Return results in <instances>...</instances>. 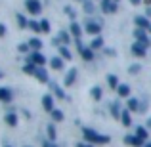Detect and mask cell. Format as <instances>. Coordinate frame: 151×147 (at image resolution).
Instances as JSON below:
<instances>
[{
  "instance_id": "11",
  "label": "cell",
  "mask_w": 151,
  "mask_h": 147,
  "mask_svg": "<svg viewBox=\"0 0 151 147\" xmlns=\"http://www.w3.org/2000/svg\"><path fill=\"white\" fill-rule=\"evenodd\" d=\"M134 37H136V40L144 42V44H149L147 37H145V33H144V29H136V33H134Z\"/></svg>"
},
{
  "instance_id": "5",
  "label": "cell",
  "mask_w": 151,
  "mask_h": 147,
  "mask_svg": "<svg viewBox=\"0 0 151 147\" xmlns=\"http://www.w3.org/2000/svg\"><path fill=\"white\" fill-rule=\"evenodd\" d=\"M29 63H35L37 67H42L46 63V59H44V55H42L40 52H33V54H31V57H29Z\"/></svg>"
},
{
  "instance_id": "36",
  "label": "cell",
  "mask_w": 151,
  "mask_h": 147,
  "mask_svg": "<svg viewBox=\"0 0 151 147\" xmlns=\"http://www.w3.org/2000/svg\"><path fill=\"white\" fill-rule=\"evenodd\" d=\"M44 147H55V145L52 143V141H46V143H44Z\"/></svg>"
},
{
  "instance_id": "21",
  "label": "cell",
  "mask_w": 151,
  "mask_h": 147,
  "mask_svg": "<svg viewBox=\"0 0 151 147\" xmlns=\"http://www.w3.org/2000/svg\"><path fill=\"white\" fill-rule=\"evenodd\" d=\"M136 136L140 138V140H147V130H145V128H142V126H138V130H136Z\"/></svg>"
},
{
  "instance_id": "33",
  "label": "cell",
  "mask_w": 151,
  "mask_h": 147,
  "mask_svg": "<svg viewBox=\"0 0 151 147\" xmlns=\"http://www.w3.org/2000/svg\"><path fill=\"white\" fill-rule=\"evenodd\" d=\"M4 34H6V25L0 23V37H4Z\"/></svg>"
},
{
  "instance_id": "30",
  "label": "cell",
  "mask_w": 151,
  "mask_h": 147,
  "mask_svg": "<svg viewBox=\"0 0 151 147\" xmlns=\"http://www.w3.org/2000/svg\"><path fill=\"white\" fill-rule=\"evenodd\" d=\"M40 25H42V33H50V23L46 21V19H44V21H40Z\"/></svg>"
},
{
  "instance_id": "43",
  "label": "cell",
  "mask_w": 151,
  "mask_h": 147,
  "mask_svg": "<svg viewBox=\"0 0 151 147\" xmlns=\"http://www.w3.org/2000/svg\"><path fill=\"white\" fill-rule=\"evenodd\" d=\"M6 147H10V145H6Z\"/></svg>"
},
{
  "instance_id": "25",
  "label": "cell",
  "mask_w": 151,
  "mask_h": 147,
  "mask_svg": "<svg viewBox=\"0 0 151 147\" xmlns=\"http://www.w3.org/2000/svg\"><path fill=\"white\" fill-rule=\"evenodd\" d=\"M59 55H61V57H65V59H71V52L65 48V46H61V48H59Z\"/></svg>"
},
{
  "instance_id": "6",
  "label": "cell",
  "mask_w": 151,
  "mask_h": 147,
  "mask_svg": "<svg viewBox=\"0 0 151 147\" xmlns=\"http://www.w3.org/2000/svg\"><path fill=\"white\" fill-rule=\"evenodd\" d=\"M145 48H147V44H144V42L136 40V44L132 46V54H134V55H140V57H144V55H145Z\"/></svg>"
},
{
  "instance_id": "15",
  "label": "cell",
  "mask_w": 151,
  "mask_h": 147,
  "mask_svg": "<svg viewBox=\"0 0 151 147\" xmlns=\"http://www.w3.org/2000/svg\"><path fill=\"white\" fill-rule=\"evenodd\" d=\"M121 120H122V124H124V126H130V124H132V117H130V113L126 109L121 113Z\"/></svg>"
},
{
  "instance_id": "32",
  "label": "cell",
  "mask_w": 151,
  "mask_h": 147,
  "mask_svg": "<svg viewBox=\"0 0 151 147\" xmlns=\"http://www.w3.org/2000/svg\"><path fill=\"white\" fill-rule=\"evenodd\" d=\"M84 8H86V11H88V14H92L94 8H92V4H90V2H86V4H84Z\"/></svg>"
},
{
  "instance_id": "10",
  "label": "cell",
  "mask_w": 151,
  "mask_h": 147,
  "mask_svg": "<svg viewBox=\"0 0 151 147\" xmlns=\"http://www.w3.org/2000/svg\"><path fill=\"white\" fill-rule=\"evenodd\" d=\"M134 21H136L138 29H149V27H151V25H149V21H147V17H142V15H138Z\"/></svg>"
},
{
  "instance_id": "3",
  "label": "cell",
  "mask_w": 151,
  "mask_h": 147,
  "mask_svg": "<svg viewBox=\"0 0 151 147\" xmlns=\"http://www.w3.org/2000/svg\"><path fill=\"white\" fill-rule=\"evenodd\" d=\"M25 6L29 10V14H33V15H38L42 11V6L38 0H25Z\"/></svg>"
},
{
  "instance_id": "29",
  "label": "cell",
  "mask_w": 151,
  "mask_h": 147,
  "mask_svg": "<svg viewBox=\"0 0 151 147\" xmlns=\"http://www.w3.org/2000/svg\"><path fill=\"white\" fill-rule=\"evenodd\" d=\"M92 98L94 99H100L101 98V90L100 88H92Z\"/></svg>"
},
{
  "instance_id": "23",
  "label": "cell",
  "mask_w": 151,
  "mask_h": 147,
  "mask_svg": "<svg viewBox=\"0 0 151 147\" xmlns=\"http://www.w3.org/2000/svg\"><path fill=\"white\" fill-rule=\"evenodd\" d=\"M52 67H54V69L55 71H59V69H61V67H63V61H61V59H59V57H54V59H52Z\"/></svg>"
},
{
  "instance_id": "16",
  "label": "cell",
  "mask_w": 151,
  "mask_h": 147,
  "mask_svg": "<svg viewBox=\"0 0 151 147\" xmlns=\"http://www.w3.org/2000/svg\"><path fill=\"white\" fill-rule=\"evenodd\" d=\"M29 46H31V48H33L35 52H38V50L42 48V40L35 37V38H31V40H29Z\"/></svg>"
},
{
  "instance_id": "45",
  "label": "cell",
  "mask_w": 151,
  "mask_h": 147,
  "mask_svg": "<svg viewBox=\"0 0 151 147\" xmlns=\"http://www.w3.org/2000/svg\"><path fill=\"white\" fill-rule=\"evenodd\" d=\"M82 2H84V0H82Z\"/></svg>"
},
{
  "instance_id": "17",
  "label": "cell",
  "mask_w": 151,
  "mask_h": 147,
  "mask_svg": "<svg viewBox=\"0 0 151 147\" xmlns=\"http://www.w3.org/2000/svg\"><path fill=\"white\" fill-rule=\"evenodd\" d=\"M103 46V38L100 37V34H98V37H94L92 38V44H90V48L92 50H98V48H101Z\"/></svg>"
},
{
  "instance_id": "19",
  "label": "cell",
  "mask_w": 151,
  "mask_h": 147,
  "mask_svg": "<svg viewBox=\"0 0 151 147\" xmlns=\"http://www.w3.org/2000/svg\"><path fill=\"white\" fill-rule=\"evenodd\" d=\"M128 109H130V111H144L138 99H130V101H128Z\"/></svg>"
},
{
  "instance_id": "28",
  "label": "cell",
  "mask_w": 151,
  "mask_h": 147,
  "mask_svg": "<svg viewBox=\"0 0 151 147\" xmlns=\"http://www.w3.org/2000/svg\"><path fill=\"white\" fill-rule=\"evenodd\" d=\"M17 23H19V27H27V25H29L27 19H25V15H17Z\"/></svg>"
},
{
  "instance_id": "26",
  "label": "cell",
  "mask_w": 151,
  "mask_h": 147,
  "mask_svg": "<svg viewBox=\"0 0 151 147\" xmlns=\"http://www.w3.org/2000/svg\"><path fill=\"white\" fill-rule=\"evenodd\" d=\"M107 82H109L111 88H119L117 86V77H115V75H109V77H107Z\"/></svg>"
},
{
  "instance_id": "42",
  "label": "cell",
  "mask_w": 151,
  "mask_h": 147,
  "mask_svg": "<svg viewBox=\"0 0 151 147\" xmlns=\"http://www.w3.org/2000/svg\"><path fill=\"white\" fill-rule=\"evenodd\" d=\"M115 2H119V0H115Z\"/></svg>"
},
{
  "instance_id": "2",
  "label": "cell",
  "mask_w": 151,
  "mask_h": 147,
  "mask_svg": "<svg viewBox=\"0 0 151 147\" xmlns=\"http://www.w3.org/2000/svg\"><path fill=\"white\" fill-rule=\"evenodd\" d=\"M100 31H101V25L98 21H94V19H88V21H86V33H90L92 37H98Z\"/></svg>"
},
{
  "instance_id": "37",
  "label": "cell",
  "mask_w": 151,
  "mask_h": 147,
  "mask_svg": "<svg viewBox=\"0 0 151 147\" xmlns=\"http://www.w3.org/2000/svg\"><path fill=\"white\" fill-rule=\"evenodd\" d=\"M130 2H132V4H134V6H138V4H140V2H142V0H130Z\"/></svg>"
},
{
  "instance_id": "35",
  "label": "cell",
  "mask_w": 151,
  "mask_h": 147,
  "mask_svg": "<svg viewBox=\"0 0 151 147\" xmlns=\"http://www.w3.org/2000/svg\"><path fill=\"white\" fill-rule=\"evenodd\" d=\"M48 132H50V140H54V126H50Z\"/></svg>"
},
{
  "instance_id": "12",
  "label": "cell",
  "mask_w": 151,
  "mask_h": 147,
  "mask_svg": "<svg viewBox=\"0 0 151 147\" xmlns=\"http://www.w3.org/2000/svg\"><path fill=\"white\" fill-rule=\"evenodd\" d=\"M75 78H77V69H71L65 77V86H71L75 82Z\"/></svg>"
},
{
  "instance_id": "8",
  "label": "cell",
  "mask_w": 151,
  "mask_h": 147,
  "mask_svg": "<svg viewBox=\"0 0 151 147\" xmlns=\"http://www.w3.org/2000/svg\"><path fill=\"white\" fill-rule=\"evenodd\" d=\"M42 105H44L46 111H50V113H52V111H54V98H52L50 94H48V96H44V98H42Z\"/></svg>"
},
{
  "instance_id": "34",
  "label": "cell",
  "mask_w": 151,
  "mask_h": 147,
  "mask_svg": "<svg viewBox=\"0 0 151 147\" xmlns=\"http://www.w3.org/2000/svg\"><path fill=\"white\" fill-rule=\"evenodd\" d=\"M29 48H31V46H27V44H21V46H19V52H27Z\"/></svg>"
},
{
  "instance_id": "20",
  "label": "cell",
  "mask_w": 151,
  "mask_h": 147,
  "mask_svg": "<svg viewBox=\"0 0 151 147\" xmlns=\"http://www.w3.org/2000/svg\"><path fill=\"white\" fill-rule=\"evenodd\" d=\"M117 92H119V96L126 98V96H128V94H130V88H128V86H126V84H121V86H119V88H117Z\"/></svg>"
},
{
  "instance_id": "13",
  "label": "cell",
  "mask_w": 151,
  "mask_h": 147,
  "mask_svg": "<svg viewBox=\"0 0 151 147\" xmlns=\"http://www.w3.org/2000/svg\"><path fill=\"white\" fill-rule=\"evenodd\" d=\"M12 92L8 88H0V101H12Z\"/></svg>"
},
{
  "instance_id": "31",
  "label": "cell",
  "mask_w": 151,
  "mask_h": 147,
  "mask_svg": "<svg viewBox=\"0 0 151 147\" xmlns=\"http://www.w3.org/2000/svg\"><path fill=\"white\" fill-rule=\"evenodd\" d=\"M59 40H63V44H67V42H69V34L61 31V34H59Z\"/></svg>"
},
{
  "instance_id": "44",
  "label": "cell",
  "mask_w": 151,
  "mask_h": 147,
  "mask_svg": "<svg viewBox=\"0 0 151 147\" xmlns=\"http://www.w3.org/2000/svg\"><path fill=\"white\" fill-rule=\"evenodd\" d=\"M149 31H151V27H149Z\"/></svg>"
},
{
  "instance_id": "39",
  "label": "cell",
  "mask_w": 151,
  "mask_h": 147,
  "mask_svg": "<svg viewBox=\"0 0 151 147\" xmlns=\"http://www.w3.org/2000/svg\"><path fill=\"white\" fill-rule=\"evenodd\" d=\"M147 124H149V126H151V118H149V122H147Z\"/></svg>"
},
{
  "instance_id": "38",
  "label": "cell",
  "mask_w": 151,
  "mask_h": 147,
  "mask_svg": "<svg viewBox=\"0 0 151 147\" xmlns=\"http://www.w3.org/2000/svg\"><path fill=\"white\" fill-rule=\"evenodd\" d=\"M77 147H90V145H88V143H78Z\"/></svg>"
},
{
  "instance_id": "27",
  "label": "cell",
  "mask_w": 151,
  "mask_h": 147,
  "mask_svg": "<svg viewBox=\"0 0 151 147\" xmlns=\"http://www.w3.org/2000/svg\"><path fill=\"white\" fill-rule=\"evenodd\" d=\"M52 117H54V120H63V113L59 109H54V111H52Z\"/></svg>"
},
{
  "instance_id": "18",
  "label": "cell",
  "mask_w": 151,
  "mask_h": 147,
  "mask_svg": "<svg viewBox=\"0 0 151 147\" xmlns=\"http://www.w3.org/2000/svg\"><path fill=\"white\" fill-rule=\"evenodd\" d=\"M71 33H73L77 38H81V34H82V27L78 25V23H75V21H73V23H71Z\"/></svg>"
},
{
  "instance_id": "9",
  "label": "cell",
  "mask_w": 151,
  "mask_h": 147,
  "mask_svg": "<svg viewBox=\"0 0 151 147\" xmlns=\"http://www.w3.org/2000/svg\"><path fill=\"white\" fill-rule=\"evenodd\" d=\"M81 54H82V57H84L86 61H92V59H94V50H92V48L81 46Z\"/></svg>"
},
{
  "instance_id": "22",
  "label": "cell",
  "mask_w": 151,
  "mask_h": 147,
  "mask_svg": "<svg viewBox=\"0 0 151 147\" xmlns=\"http://www.w3.org/2000/svg\"><path fill=\"white\" fill-rule=\"evenodd\" d=\"M6 122H8V124H10V126H15V124H17V117H15L14 113L6 115Z\"/></svg>"
},
{
  "instance_id": "7",
  "label": "cell",
  "mask_w": 151,
  "mask_h": 147,
  "mask_svg": "<svg viewBox=\"0 0 151 147\" xmlns=\"http://www.w3.org/2000/svg\"><path fill=\"white\" fill-rule=\"evenodd\" d=\"M124 143L134 145V147H140V145H144V140H140L138 136H126L124 138Z\"/></svg>"
},
{
  "instance_id": "41",
  "label": "cell",
  "mask_w": 151,
  "mask_h": 147,
  "mask_svg": "<svg viewBox=\"0 0 151 147\" xmlns=\"http://www.w3.org/2000/svg\"><path fill=\"white\" fill-rule=\"evenodd\" d=\"M0 78H2V71H0Z\"/></svg>"
},
{
  "instance_id": "24",
  "label": "cell",
  "mask_w": 151,
  "mask_h": 147,
  "mask_svg": "<svg viewBox=\"0 0 151 147\" xmlns=\"http://www.w3.org/2000/svg\"><path fill=\"white\" fill-rule=\"evenodd\" d=\"M29 27L35 31V33H42V25H40V23H37V21H29Z\"/></svg>"
},
{
  "instance_id": "14",
  "label": "cell",
  "mask_w": 151,
  "mask_h": 147,
  "mask_svg": "<svg viewBox=\"0 0 151 147\" xmlns=\"http://www.w3.org/2000/svg\"><path fill=\"white\" fill-rule=\"evenodd\" d=\"M35 77H38V80H40V82H46V80H48V75H46V71L42 69V67H37Z\"/></svg>"
},
{
  "instance_id": "1",
  "label": "cell",
  "mask_w": 151,
  "mask_h": 147,
  "mask_svg": "<svg viewBox=\"0 0 151 147\" xmlns=\"http://www.w3.org/2000/svg\"><path fill=\"white\" fill-rule=\"evenodd\" d=\"M84 140L86 141H92V143H107L109 138L101 136V134L94 132V130H90V128H84Z\"/></svg>"
},
{
  "instance_id": "4",
  "label": "cell",
  "mask_w": 151,
  "mask_h": 147,
  "mask_svg": "<svg viewBox=\"0 0 151 147\" xmlns=\"http://www.w3.org/2000/svg\"><path fill=\"white\" fill-rule=\"evenodd\" d=\"M101 10L103 14H115L117 11V2L115 0H101Z\"/></svg>"
},
{
  "instance_id": "40",
  "label": "cell",
  "mask_w": 151,
  "mask_h": 147,
  "mask_svg": "<svg viewBox=\"0 0 151 147\" xmlns=\"http://www.w3.org/2000/svg\"><path fill=\"white\" fill-rule=\"evenodd\" d=\"M145 147H151V143H147V145H145Z\"/></svg>"
}]
</instances>
